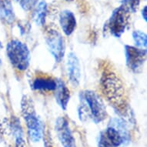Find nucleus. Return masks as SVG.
Instances as JSON below:
<instances>
[{
  "label": "nucleus",
  "mask_w": 147,
  "mask_h": 147,
  "mask_svg": "<svg viewBox=\"0 0 147 147\" xmlns=\"http://www.w3.org/2000/svg\"><path fill=\"white\" fill-rule=\"evenodd\" d=\"M82 98L83 102L79 109V116L81 120L91 118L95 123H99L106 118V106L96 92L86 90L82 93Z\"/></svg>",
  "instance_id": "1"
},
{
  "label": "nucleus",
  "mask_w": 147,
  "mask_h": 147,
  "mask_svg": "<svg viewBox=\"0 0 147 147\" xmlns=\"http://www.w3.org/2000/svg\"><path fill=\"white\" fill-rule=\"evenodd\" d=\"M102 91L108 101L116 108H125V89L123 82L112 72H106L101 77Z\"/></svg>",
  "instance_id": "2"
},
{
  "label": "nucleus",
  "mask_w": 147,
  "mask_h": 147,
  "mask_svg": "<svg viewBox=\"0 0 147 147\" xmlns=\"http://www.w3.org/2000/svg\"><path fill=\"white\" fill-rule=\"evenodd\" d=\"M21 109L30 140L34 142H39L43 135V125L36 114L33 102L29 96L22 97Z\"/></svg>",
  "instance_id": "3"
},
{
  "label": "nucleus",
  "mask_w": 147,
  "mask_h": 147,
  "mask_svg": "<svg viewBox=\"0 0 147 147\" xmlns=\"http://www.w3.org/2000/svg\"><path fill=\"white\" fill-rule=\"evenodd\" d=\"M6 53L10 63L20 71L28 69L30 63V52L28 46L18 39H12L7 44Z\"/></svg>",
  "instance_id": "4"
},
{
  "label": "nucleus",
  "mask_w": 147,
  "mask_h": 147,
  "mask_svg": "<svg viewBox=\"0 0 147 147\" xmlns=\"http://www.w3.org/2000/svg\"><path fill=\"white\" fill-rule=\"evenodd\" d=\"M102 133L110 147L126 146L130 142V136L126 125L121 119H113L106 131Z\"/></svg>",
  "instance_id": "5"
},
{
  "label": "nucleus",
  "mask_w": 147,
  "mask_h": 147,
  "mask_svg": "<svg viewBox=\"0 0 147 147\" xmlns=\"http://www.w3.org/2000/svg\"><path fill=\"white\" fill-rule=\"evenodd\" d=\"M129 20L130 12L123 5H121L113 12L106 26L113 36L119 38L125 32Z\"/></svg>",
  "instance_id": "6"
},
{
  "label": "nucleus",
  "mask_w": 147,
  "mask_h": 147,
  "mask_svg": "<svg viewBox=\"0 0 147 147\" xmlns=\"http://www.w3.org/2000/svg\"><path fill=\"white\" fill-rule=\"evenodd\" d=\"M46 45L57 63H60L65 55V41L60 32L56 29H49L46 35Z\"/></svg>",
  "instance_id": "7"
},
{
  "label": "nucleus",
  "mask_w": 147,
  "mask_h": 147,
  "mask_svg": "<svg viewBox=\"0 0 147 147\" xmlns=\"http://www.w3.org/2000/svg\"><path fill=\"white\" fill-rule=\"evenodd\" d=\"M125 55L126 65L133 72H140L146 59V49L125 45Z\"/></svg>",
  "instance_id": "8"
},
{
  "label": "nucleus",
  "mask_w": 147,
  "mask_h": 147,
  "mask_svg": "<svg viewBox=\"0 0 147 147\" xmlns=\"http://www.w3.org/2000/svg\"><path fill=\"white\" fill-rule=\"evenodd\" d=\"M56 131L63 147H75V139L70 130L69 122L65 117H59L56 122Z\"/></svg>",
  "instance_id": "9"
},
{
  "label": "nucleus",
  "mask_w": 147,
  "mask_h": 147,
  "mask_svg": "<svg viewBox=\"0 0 147 147\" xmlns=\"http://www.w3.org/2000/svg\"><path fill=\"white\" fill-rule=\"evenodd\" d=\"M67 67L70 83L73 86L77 87L81 78V67L79 59L74 53H70L68 56Z\"/></svg>",
  "instance_id": "10"
},
{
  "label": "nucleus",
  "mask_w": 147,
  "mask_h": 147,
  "mask_svg": "<svg viewBox=\"0 0 147 147\" xmlns=\"http://www.w3.org/2000/svg\"><path fill=\"white\" fill-rule=\"evenodd\" d=\"M59 24L65 36H70L76 27V20L74 14L69 10H63L59 16Z\"/></svg>",
  "instance_id": "11"
},
{
  "label": "nucleus",
  "mask_w": 147,
  "mask_h": 147,
  "mask_svg": "<svg viewBox=\"0 0 147 147\" xmlns=\"http://www.w3.org/2000/svg\"><path fill=\"white\" fill-rule=\"evenodd\" d=\"M57 86L56 80L49 76H39L36 78L32 82V89L40 92L55 91Z\"/></svg>",
  "instance_id": "12"
},
{
  "label": "nucleus",
  "mask_w": 147,
  "mask_h": 147,
  "mask_svg": "<svg viewBox=\"0 0 147 147\" xmlns=\"http://www.w3.org/2000/svg\"><path fill=\"white\" fill-rule=\"evenodd\" d=\"M57 82V86L55 91L56 92V99L59 106L63 109V110H65L67 108L68 103L69 102L70 99V92L68 89L63 80H58Z\"/></svg>",
  "instance_id": "13"
},
{
  "label": "nucleus",
  "mask_w": 147,
  "mask_h": 147,
  "mask_svg": "<svg viewBox=\"0 0 147 147\" xmlns=\"http://www.w3.org/2000/svg\"><path fill=\"white\" fill-rule=\"evenodd\" d=\"M0 18L8 25L15 21V13L10 0H0Z\"/></svg>",
  "instance_id": "14"
},
{
  "label": "nucleus",
  "mask_w": 147,
  "mask_h": 147,
  "mask_svg": "<svg viewBox=\"0 0 147 147\" xmlns=\"http://www.w3.org/2000/svg\"><path fill=\"white\" fill-rule=\"evenodd\" d=\"M36 6L32 16L34 22L37 26H42L45 23L47 15V4L44 0H42Z\"/></svg>",
  "instance_id": "15"
},
{
  "label": "nucleus",
  "mask_w": 147,
  "mask_h": 147,
  "mask_svg": "<svg viewBox=\"0 0 147 147\" xmlns=\"http://www.w3.org/2000/svg\"><path fill=\"white\" fill-rule=\"evenodd\" d=\"M133 38L136 46L140 48H146L147 36L145 32L140 30H136L133 32Z\"/></svg>",
  "instance_id": "16"
},
{
  "label": "nucleus",
  "mask_w": 147,
  "mask_h": 147,
  "mask_svg": "<svg viewBox=\"0 0 147 147\" xmlns=\"http://www.w3.org/2000/svg\"><path fill=\"white\" fill-rule=\"evenodd\" d=\"M122 5L126 8L129 12H136L140 7V0H121Z\"/></svg>",
  "instance_id": "17"
},
{
  "label": "nucleus",
  "mask_w": 147,
  "mask_h": 147,
  "mask_svg": "<svg viewBox=\"0 0 147 147\" xmlns=\"http://www.w3.org/2000/svg\"><path fill=\"white\" fill-rule=\"evenodd\" d=\"M39 0H20V3L22 9L25 11H30L35 8Z\"/></svg>",
  "instance_id": "18"
},
{
  "label": "nucleus",
  "mask_w": 147,
  "mask_h": 147,
  "mask_svg": "<svg viewBox=\"0 0 147 147\" xmlns=\"http://www.w3.org/2000/svg\"><path fill=\"white\" fill-rule=\"evenodd\" d=\"M16 138V147H26L23 136H19Z\"/></svg>",
  "instance_id": "19"
},
{
  "label": "nucleus",
  "mask_w": 147,
  "mask_h": 147,
  "mask_svg": "<svg viewBox=\"0 0 147 147\" xmlns=\"http://www.w3.org/2000/svg\"><path fill=\"white\" fill-rule=\"evenodd\" d=\"M146 10H147V6L146 5H145L144 8H143L142 10V18H143V20H144L146 22V20H147Z\"/></svg>",
  "instance_id": "20"
},
{
  "label": "nucleus",
  "mask_w": 147,
  "mask_h": 147,
  "mask_svg": "<svg viewBox=\"0 0 147 147\" xmlns=\"http://www.w3.org/2000/svg\"><path fill=\"white\" fill-rule=\"evenodd\" d=\"M66 2H72V1H73V0H65Z\"/></svg>",
  "instance_id": "21"
},
{
  "label": "nucleus",
  "mask_w": 147,
  "mask_h": 147,
  "mask_svg": "<svg viewBox=\"0 0 147 147\" xmlns=\"http://www.w3.org/2000/svg\"><path fill=\"white\" fill-rule=\"evenodd\" d=\"M2 65V60H1V59H0V66Z\"/></svg>",
  "instance_id": "22"
},
{
  "label": "nucleus",
  "mask_w": 147,
  "mask_h": 147,
  "mask_svg": "<svg viewBox=\"0 0 147 147\" xmlns=\"http://www.w3.org/2000/svg\"><path fill=\"white\" fill-rule=\"evenodd\" d=\"M0 47H2V43L0 42Z\"/></svg>",
  "instance_id": "23"
},
{
  "label": "nucleus",
  "mask_w": 147,
  "mask_h": 147,
  "mask_svg": "<svg viewBox=\"0 0 147 147\" xmlns=\"http://www.w3.org/2000/svg\"><path fill=\"white\" fill-rule=\"evenodd\" d=\"M9 147H11V146H9Z\"/></svg>",
  "instance_id": "24"
},
{
  "label": "nucleus",
  "mask_w": 147,
  "mask_h": 147,
  "mask_svg": "<svg viewBox=\"0 0 147 147\" xmlns=\"http://www.w3.org/2000/svg\"><path fill=\"white\" fill-rule=\"evenodd\" d=\"M16 1H17V0H16Z\"/></svg>",
  "instance_id": "25"
}]
</instances>
